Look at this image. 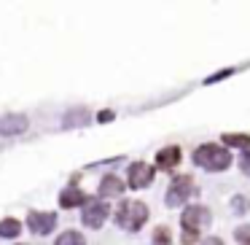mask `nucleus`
Returning a JSON list of instances; mask_svg holds the SVG:
<instances>
[{
	"label": "nucleus",
	"instance_id": "f257e3e1",
	"mask_svg": "<svg viewBox=\"0 0 250 245\" xmlns=\"http://www.w3.org/2000/svg\"><path fill=\"white\" fill-rule=\"evenodd\" d=\"M194 162L202 164L205 170H226L231 164V156H229L226 148L215 146V143H207V146H199L194 151Z\"/></svg>",
	"mask_w": 250,
	"mask_h": 245
},
{
	"label": "nucleus",
	"instance_id": "f03ea898",
	"mask_svg": "<svg viewBox=\"0 0 250 245\" xmlns=\"http://www.w3.org/2000/svg\"><path fill=\"white\" fill-rule=\"evenodd\" d=\"M116 221L121 223L124 229H132V232H137V229L143 226V223L148 221V207L146 202H121L119 210H116Z\"/></svg>",
	"mask_w": 250,
	"mask_h": 245
},
{
	"label": "nucleus",
	"instance_id": "7ed1b4c3",
	"mask_svg": "<svg viewBox=\"0 0 250 245\" xmlns=\"http://www.w3.org/2000/svg\"><path fill=\"white\" fill-rule=\"evenodd\" d=\"M188 194H194V178L191 175H178V178L169 183V191H167V205L175 207V205H183L188 200Z\"/></svg>",
	"mask_w": 250,
	"mask_h": 245
},
{
	"label": "nucleus",
	"instance_id": "20e7f679",
	"mask_svg": "<svg viewBox=\"0 0 250 245\" xmlns=\"http://www.w3.org/2000/svg\"><path fill=\"white\" fill-rule=\"evenodd\" d=\"M108 216H110V207L105 205V202H89V205L83 207V213H81L83 223H86V226H92V229H100Z\"/></svg>",
	"mask_w": 250,
	"mask_h": 245
},
{
	"label": "nucleus",
	"instance_id": "39448f33",
	"mask_svg": "<svg viewBox=\"0 0 250 245\" xmlns=\"http://www.w3.org/2000/svg\"><path fill=\"white\" fill-rule=\"evenodd\" d=\"M207 223H210V210H207L205 205H191L188 210L183 213V229L199 232L202 226H207Z\"/></svg>",
	"mask_w": 250,
	"mask_h": 245
},
{
	"label": "nucleus",
	"instance_id": "423d86ee",
	"mask_svg": "<svg viewBox=\"0 0 250 245\" xmlns=\"http://www.w3.org/2000/svg\"><path fill=\"white\" fill-rule=\"evenodd\" d=\"M27 226L33 229L35 234H49L51 229L57 226V216H54V213H38V210H33L27 216Z\"/></svg>",
	"mask_w": 250,
	"mask_h": 245
},
{
	"label": "nucleus",
	"instance_id": "0eeeda50",
	"mask_svg": "<svg viewBox=\"0 0 250 245\" xmlns=\"http://www.w3.org/2000/svg\"><path fill=\"white\" fill-rule=\"evenodd\" d=\"M153 180V167L146 162H135L129 167V186L132 189H143V186H148Z\"/></svg>",
	"mask_w": 250,
	"mask_h": 245
},
{
	"label": "nucleus",
	"instance_id": "6e6552de",
	"mask_svg": "<svg viewBox=\"0 0 250 245\" xmlns=\"http://www.w3.org/2000/svg\"><path fill=\"white\" fill-rule=\"evenodd\" d=\"M180 159H183L180 146H167V148H162V151L156 154V167L159 170H172Z\"/></svg>",
	"mask_w": 250,
	"mask_h": 245
},
{
	"label": "nucleus",
	"instance_id": "1a4fd4ad",
	"mask_svg": "<svg viewBox=\"0 0 250 245\" xmlns=\"http://www.w3.org/2000/svg\"><path fill=\"white\" fill-rule=\"evenodd\" d=\"M60 205H62V207H78V205H89V197L83 194L81 189H76V186H67V189L60 194Z\"/></svg>",
	"mask_w": 250,
	"mask_h": 245
},
{
	"label": "nucleus",
	"instance_id": "9d476101",
	"mask_svg": "<svg viewBox=\"0 0 250 245\" xmlns=\"http://www.w3.org/2000/svg\"><path fill=\"white\" fill-rule=\"evenodd\" d=\"M27 130V119L24 116H3L0 119V135H19Z\"/></svg>",
	"mask_w": 250,
	"mask_h": 245
},
{
	"label": "nucleus",
	"instance_id": "9b49d317",
	"mask_svg": "<svg viewBox=\"0 0 250 245\" xmlns=\"http://www.w3.org/2000/svg\"><path fill=\"white\" fill-rule=\"evenodd\" d=\"M121 191H124V183H121L116 175H108V178H103V183H100V197H119Z\"/></svg>",
	"mask_w": 250,
	"mask_h": 245
},
{
	"label": "nucleus",
	"instance_id": "f8f14e48",
	"mask_svg": "<svg viewBox=\"0 0 250 245\" xmlns=\"http://www.w3.org/2000/svg\"><path fill=\"white\" fill-rule=\"evenodd\" d=\"M19 232H22V223L17 221V218H3L0 221V237H19Z\"/></svg>",
	"mask_w": 250,
	"mask_h": 245
},
{
	"label": "nucleus",
	"instance_id": "ddd939ff",
	"mask_svg": "<svg viewBox=\"0 0 250 245\" xmlns=\"http://www.w3.org/2000/svg\"><path fill=\"white\" fill-rule=\"evenodd\" d=\"M226 146H234V148H250V135H237V132H229V135H223L221 137Z\"/></svg>",
	"mask_w": 250,
	"mask_h": 245
},
{
	"label": "nucleus",
	"instance_id": "4468645a",
	"mask_svg": "<svg viewBox=\"0 0 250 245\" xmlns=\"http://www.w3.org/2000/svg\"><path fill=\"white\" fill-rule=\"evenodd\" d=\"M54 245H86V240H83L81 232H62Z\"/></svg>",
	"mask_w": 250,
	"mask_h": 245
},
{
	"label": "nucleus",
	"instance_id": "2eb2a0df",
	"mask_svg": "<svg viewBox=\"0 0 250 245\" xmlns=\"http://www.w3.org/2000/svg\"><path fill=\"white\" fill-rule=\"evenodd\" d=\"M153 245H172V232L167 226H156L153 232Z\"/></svg>",
	"mask_w": 250,
	"mask_h": 245
},
{
	"label": "nucleus",
	"instance_id": "dca6fc26",
	"mask_svg": "<svg viewBox=\"0 0 250 245\" xmlns=\"http://www.w3.org/2000/svg\"><path fill=\"white\" fill-rule=\"evenodd\" d=\"M234 237H237L239 245H250V226H239L237 232H234Z\"/></svg>",
	"mask_w": 250,
	"mask_h": 245
},
{
	"label": "nucleus",
	"instance_id": "f3484780",
	"mask_svg": "<svg viewBox=\"0 0 250 245\" xmlns=\"http://www.w3.org/2000/svg\"><path fill=\"white\" fill-rule=\"evenodd\" d=\"M183 245H194V243H199V232H194V229H183Z\"/></svg>",
	"mask_w": 250,
	"mask_h": 245
},
{
	"label": "nucleus",
	"instance_id": "a211bd4d",
	"mask_svg": "<svg viewBox=\"0 0 250 245\" xmlns=\"http://www.w3.org/2000/svg\"><path fill=\"white\" fill-rule=\"evenodd\" d=\"M239 167H242L245 175H250V148L242 154V159H239Z\"/></svg>",
	"mask_w": 250,
	"mask_h": 245
},
{
	"label": "nucleus",
	"instance_id": "6ab92c4d",
	"mask_svg": "<svg viewBox=\"0 0 250 245\" xmlns=\"http://www.w3.org/2000/svg\"><path fill=\"white\" fill-rule=\"evenodd\" d=\"M113 119V113H110V111H103V113H100V121H110Z\"/></svg>",
	"mask_w": 250,
	"mask_h": 245
},
{
	"label": "nucleus",
	"instance_id": "aec40b11",
	"mask_svg": "<svg viewBox=\"0 0 250 245\" xmlns=\"http://www.w3.org/2000/svg\"><path fill=\"white\" fill-rule=\"evenodd\" d=\"M205 245H223V240H218V237H210V240H205Z\"/></svg>",
	"mask_w": 250,
	"mask_h": 245
}]
</instances>
